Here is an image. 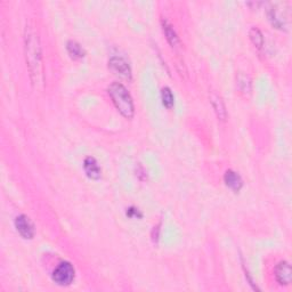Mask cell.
I'll use <instances>...</instances> for the list:
<instances>
[{"label": "cell", "mask_w": 292, "mask_h": 292, "mask_svg": "<svg viewBox=\"0 0 292 292\" xmlns=\"http://www.w3.org/2000/svg\"><path fill=\"white\" fill-rule=\"evenodd\" d=\"M15 227L20 235L27 240L33 239L34 236V226L30 221V218L25 215L17 216L15 219Z\"/></svg>", "instance_id": "cell-4"}, {"label": "cell", "mask_w": 292, "mask_h": 292, "mask_svg": "<svg viewBox=\"0 0 292 292\" xmlns=\"http://www.w3.org/2000/svg\"><path fill=\"white\" fill-rule=\"evenodd\" d=\"M75 270L68 261L61 262L53 272V281L61 287L70 286L73 282Z\"/></svg>", "instance_id": "cell-3"}, {"label": "cell", "mask_w": 292, "mask_h": 292, "mask_svg": "<svg viewBox=\"0 0 292 292\" xmlns=\"http://www.w3.org/2000/svg\"><path fill=\"white\" fill-rule=\"evenodd\" d=\"M249 37H250L252 44L257 48H261L264 46V35H262L261 31L258 28H252L250 32H249Z\"/></svg>", "instance_id": "cell-12"}, {"label": "cell", "mask_w": 292, "mask_h": 292, "mask_svg": "<svg viewBox=\"0 0 292 292\" xmlns=\"http://www.w3.org/2000/svg\"><path fill=\"white\" fill-rule=\"evenodd\" d=\"M224 182L226 186L229 187L234 192H239L243 186V180L241 178V176L233 170H227L225 172Z\"/></svg>", "instance_id": "cell-8"}, {"label": "cell", "mask_w": 292, "mask_h": 292, "mask_svg": "<svg viewBox=\"0 0 292 292\" xmlns=\"http://www.w3.org/2000/svg\"><path fill=\"white\" fill-rule=\"evenodd\" d=\"M237 86L242 93H249L251 90V80L248 75L240 73L237 77Z\"/></svg>", "instance_id": "cell-14"}, {"label": "cell", "mask_w": 292, "mask_h": 292, "mask_svg": "<svg viewBox=\"0 0 292 292\" xmlns=\"http://www.w3.org/2000/svg\"><path fill=\"white\" fill-rule=\"evenodd\" d=\"M84 169H85L86 175H87L90 179L97 180L100 178V176H102V170H100L96 159L93 157H88L85 159Z\"/></svg>", "instance_id": "cell-7"}, {"label": "cell", "mask_w": 292, "mask_h": 292, "mask_svg": "<svg viewBox=\"0 0 292 292\" xmlns=\"http://www.w3.org/2000/svg\"><path fill=\"white\" fill-rule=\"evenodd\" d=\"M276 281L281 286H289L292 280V269L288 261H281L275 268Z\"/></svg>", "instance_id": "cell-6"}, {"label": "cell", "mask_w": 292, "mask_h": 292, "mask_svg": "<svg viewBox=\"0 0 292 292\" xmlns=\"http://www.w3.org/2000/svg\"><path fill=\"white\" fill-rule=\"evenodd\" d=\"M107 93L112 99L113 104L117 107L119 112H120L125 118L131 119L134 117V103L132 98L128 90L120 82H113L110 85Z\"/></svg>", "instance_id": "cell-2"}, {"label": "cell", "mask_w": 292, "mask_h": 292, "mask_svg": "<svg viewBox=\"0 0 292 292\" xmlns=\"http://www.w3.org/2000/svg\"><path fill=\"white\" fill-rule=\"evenodd\" d=\"M66 49H67V53L70 54V56L73 60H80L86 55V52L85 49L82 48V46L74 40L67 41Z\"/></svg>", "instance_id": "cell-9"}, {"label": "cell", "mask_w": 292, "mask_h": 292, "mask_svg": "<svg viewBox=\"0 0 292 292\" xmlns=\"http://www.w3.org/2000/svg\"><path fill=\"white\" fill-rule=\"evenodd\" d=\"M109 67L112 70L115 74L120 75V77L125 79L131 78V70L129 64L122 59V57L113 56L111 57L109 61Z\"/></svg>", "instance_id": "cell-5"}, {"label": "cell", "mask_w": 292, "mask_h": 292, "mask_svg": "<svg viewBox=\"0 0 292 292\" xmlns=\"http://www.w3.org/2000/svg\"><path fill=\"white\" fill-rule=\"evenodd\" d=\"M126 215H127V217L132 218V219H139L143 217V214L140 212L139 209H137L136 207L128 208L127 211H126Z\"/></svg>", "instance_id": "cell-15"}, {"label": "cell", "mask_w": 292, "mask_h": 292, "mask_svg": "<svg viewBox=\"0 0 292 292\" xmlns=\"http://www.w3.org/2000/svg\"><path fill=\"white\" fill-rule=\"evenodd\" d=\"M162 27H163V32L165 37H167V40L169 41V44H170L172 47L177 46L179 44V39L177 37V34H176L174 28H172L167 21H162Z\"/></svg>", "instance_id": "cell-11"}, {"label": "cell", "mask_w": 292, "mask_h": 292, "mask_svg": "<svg viewBox=\"0 0 292 292\" xmlns=\"http://www.w3.org/2000/svg\"><path fill=\"white\" fill-rule=\"evenodd\" d=\"M161 99H162V104L167 107V109H171L174 106L175 103V97L172 95V92L170 88L164 87L161 90Z\"/></svg>", "instance_id": "cell-13"}, {"label": "cell", "mask_w": 292, "mask_h": 292, "mask_svg": "<svg viewBox=\"0 0 292 292\" xmlns=\"http://www.w3.org/2000/svg\"><path fill=\"white\" fill-rule=\"evenodd\" d=\"M25 54H27V63L30 75L34 81L40 70L41 47L37 33L31 28L27 29V34H25Z\"/></svg>", "instance_id": "cell-1"}, {"label": "cell", "mask_w": 292, "mask_h": 292, "mask_svg": "<svg viewBox=\"0 0 292 292\" xmlns=\"http://www.w3.org/2000/svg\"><path fill=\"white\" fill-rule=\"evenodd\" d=\"M210 100H211L212 107H214L215 112H216V114H217V117L221 119V120H225L227 113H226L224 102H223L221 97H219L218 95H216V94H211Z\"/></svg>", "instance_id": "cell-10"}]
</instances>
